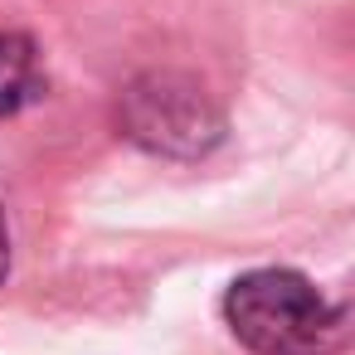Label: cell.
<instances>
[{
    "instance_id": "277c9868",
    "label": "cell",
    "mask_w": 355,
    "mask_h": 355,
    "mask_svg": "<svg viewBox=\"0 0 355 355\" xmlns=\"http://www.w3.org/2000/svg\"><path fill=\"white\" fill-rule=\"evenodd\" d=\"M10 272V229H6V214H0V282Z\"/></svg>"
},
{
    "instance_id": "3957f363",
    "label": "cell",
    "mask_w": 355,
    "mask_h": 355,
    "mask_svg": "<svg viewBox=\"0 0 355 355\" xmlns=\"http://www.w3.org/2000/svg\"><path fill=\"white\" fill-rule=\"evenodd\" d=\"M40 93H44V73L35 44L25 35H0V117L30 107Z\"/></svg>"
},
{
    "instance_id": "7a4b0ae2",
    "label": "cell",
    "mask_w": 355,
    "mask_h": 355,
    "mask_svg": "<svg viewBox=\"0 0 355 355\" xmlns=\"http://www.w3.org/2000/svg\"><path fill=\"white\" fill-rule=\"evenodd\" d=\"M122 132L156 151L195 161L224 141V112L219 103L185 73H146L122 93Z\"/></svg>"
},
{
    "instance_id": "6da1fadb",
    "label": "cell",
    "mask_w": 355,
    "mask_h": 355,
    "mask_svg": "<svg viewBox=\"0 0 355 355\" xmlns=\"http://www.w3.org/2000/svg\"><path fill=\"white\" fill-rule=\"evenodd\" d=\"M224 316L258 355H331L345 340V311L287 268L243 272L224 297Z\"/></svg>"
}]
</instances>
